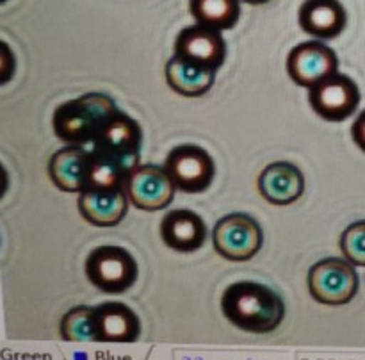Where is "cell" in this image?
I'll list each match as a JSON object with an SVG mask.
<instances>
[{
    "mask_svg": "<svg viewBox=\"0 0 365 360\" xmlns=\"http://www.w3.org/2000/svg\"><path fill=\"white\" fill-rule=\"evenodd\" d=\"M221 312L228 323L250 334H269L285 317V303L269 285L242 280L230 284L221 296Z\"/></svg>",
    "mask_w": 365,
    "mask_h": 360,
    "instance_id": "obj_1",
    "label": "cell"
},
{
    "mask_svg": "<svg viewBox=\"0 0 365 360\" xmlns=\"http://www.w3.org/2000/svg\"><path fill=\"white\" fill-rule=\"evenodd\" d=\"M118 110L116 102L109 95L88 93L61 103L53 110V132L66 145H91L103 123Z\"/></svg>",
    "mask_w": 365,
    "mask_h": 360,
    "instance_id": "obj_2",
    "label": "cell"
},
{
    "mask_svg": "<svg viewBox=\"0 0 365 360\" xmlns=\"http://www.w3.org/2000/svg\"><path fill=\"white\" fill-rule=\"evenodd\" d=\"M88 280L106 294H123L135 284L139 267L130 252L121 246H98L86 259Z\"/></svg>",
    "mask_w": 365,
    "mask_h": 360,
    "instance_id": "obj_3",
    "label": "cell"
},
{
    "mask_svg": "<svg viewBox=\"0 0 365 360\" xmlns=\"http://www.w3.org/2000/svg\"><path fill=\"white\" fill-rule=\"evenodd\" d=\"M143 145L141 125L123 110L114 113L103 123L95 141L91 143V152L109 159L123 168L127 173L139 164Z\"/></svg>",
    "mask_w": 365,
    "mask_h": 360,
    "instance_id": "obj_4",
    "label": "cell"
},
{
    "mask_svg": "<svg viewBox=\"0 0 365 360\" xmlns=\"http://www.w3.org/2000/svg\"><path fill=\"white\" fill-rule=\"evenodd\" d=\"M307 284L317 303L337 307L346 305L355 298L360 282L355 264L348 259L328 257L310 267Z\"/></svg>",
    "mask_w": 365,
    "mask_h": 360,
    "instance_id": "obj_5",
    "label": "cell"
},
{
    "mask_svg": "<svg viewBox=\"0 0 365 360\" xmlns=\"http://www.w3.org/2000/svg\"><path fill=\"white\" fill-rule=\"evenodd\" d=\"M212 242L223 259L245 262L260 252L264 234L260 225L252 216L242 212L221 217L212 230Z\"/></svg>",
    "mask_w": 365,
    "mask_h": 360,
    "instance_id": "obj_6",
    "label": "cell"
},
{
    "mask_svg": "<svg viewBox=\"0 0 365 360\" xmlns=\"http://www.w3.org/2000/svg\"><path fill=\"white\" fill-rule=\"evenodd\" d=\"M164 168L170 173L177 189L198 195L210 187L216 175L214 159L205 148L198 145L175 146L164 160Z\"/></svg>",
    "mask_w": 365,
    "mask_h": 360,
    "instance_id": "obj_7",
    "label": "cell"
},
{
    "mask_svg": "<svg viewBox=\"0 0 365 360\" xmlns=\"http://www.w3.org/2000/svg\"><path fill=\"white\" fill-rule=\"evenodd\" d=\"M309 102L314 113L323 120L339 123L355 114L360 103V89L351 77L335 71L309 88Z\"/></svg>",
    "mask_w": 365,
    "mask_h": 360,
    "instance_id": "obj_8",
    "label": "cell"
},
{
    "mask_svg": "<svg viewBox=\"0 0 365 360\" xmlns=\"http://www.w3.org/2000/svg\"><path fill=\"white\" fill-rule=\"evenodd\" d=\"M123 187L135 209L152 212L166 209L173 202L177 185L164 166L138 164L127 175Z\"/></svg>",
    "mask_w": 365,
    "mask_h": 360,
    "instance_id": "obj_9",
    "label": "cell"
},
{
    "mask_svg": "<svg viewBox=\"0 0 365 360\" xmlns=\"http://www.w3.org/2000/svg\"><path fill=\"white\" fill-rule=\"evenodd\" d=\"M175 56L205 70L217 71L227 59V41L221 31L196 21L178 32L175 39Z\"/></svg>",
    "mask_w": 365,
    "mask_h": 360,
    "instance_id": "obj_10",
    "label": "cell"
},
{
    "mask_svg": "<svg viewBox=\"0 0 365 360\" xmlns=\"http://www.w3.org/2000/svg\"><path fill=\"white\" fill-rule=\"evenodd\" d=\"M339 71V59L334 50L321 41L296 45L287 56V73L294 84L312 88L328 75Z\"/></svg>",
    "mask_w": 365,
    "mask_h": 360,
    "instance_id": "obj_11",
    "label": "cell"
},
{
    "mask_svg": "<svg viewBox=\"0 0 365 360\" xmlns=\"http://www.w3.org/2000/svg\"><path fill=\"white\" fill-rule=\"evenodd\" d=\"M128 202L125 187L84 189L78 192L77 207L81 216L93 227H116L127 216Z\"/></svg>",
    "mask_w": 365,
    "mask_h": 360,
    "instance_id": "obj_12",
    "label": "cell"
},
{
    "mask_svg": "<svg viewBox=\"0 0 365 360\" xmlns=\"http://www.w3.org/2000/svg\"><path fill=\"white\" fill-rule=\"evenodd\" d=\"M160 237L164 245L175 252H196L205 245V221L195 210L173 209L160 220Z\"/></svg>",
    "mask_w": 365,
    "mask_h": 360,
    "instance_id": "obj_13",
    "label": "cell"
},
{
    "mask_svg": "<svg viewBox=\"0 0 365 360\" xmlns=\"http://www.w3.org/2000/svg\"><path fill=\"white\" fill-rule=\"evenodd\" d=\"M257 185L262 198L271 205H291L302 198L305 191V177L298 166L280 160L264 168Z\"/></svg>",
    "mask_w": 365,
    "mask_h": 360,
    "instance_id": "obj_14",
    "label": "cell"
},
{
    "mask_svg": "<svg viewBox=\"0 0 365 360\" xmlns=\"http://www.w3.org/2000/svg\"><path fill=\"white\" fill-rule=\"evenodd\" d=\"M299 27L317 39H335L348 24L341 0H305L298 13Z\"/></svg>",
    "mask_w": 365,
    "mask_h": 360,
    "instance_id": "obj_15",
    "label": "cell"
},
{
    "mask_svg": "<svg viewBox=\"0 0 365 360\" xmlns=\"http://www.w3.org/2000/svg\"><path fill=\"white\" fill-rule=\"evenodd\" d=\"M91 150L81 145H68L57 150L48 160V177L63 192H82L88 180Z\"/></svg>",
    "mask_w": 365,
    "mask_h": 360,
    "instance_id": "obj_16",
    "label": "cell"
},
{
    "mask_svg": "<svg viewBox=\"0 0 365 360\" xmlns=\"http://www.w3.org/2000/svg\"><path fill=\"white\" fill-rule=\"evenodd\" d=\"M98 342H135L141 335L138 314L121 302H106L95 307Z\"/></svg>",
    "mask_w": 365,
    "mask_h": 360,
    "instance_id": "obj_17",
    "label": "cell"
},
{
    "mask_svg": "<svg viewBox=\"0 0 365 360\" xmlns=\"http://www.w3.org/2000/svg\"><path fill=\"white\" fill-rule=\"evenodd\" d=\"M166 82L177 95L195 98L205 95L216 82V71L205 70L182 57L173 56L166 63Z\"/></svg>",
    "mask_w": 365,
    "mask_h": 360,
    "instance_id": "obj_18",
    "label": "cell"
},
{
    "mask_svg": "<svg viewBox=\"0 0 365 360\" xmlns=\"http://www.w3.org/2000/svg\"><path fill=\"white\" fill-rule=\"evenodd\" d=\"M189 11L198 24L230 31L241 20V0H189Z\"/></svg>",
    "mask_w": 365,
    "mask_h": 360,
    "instance_id": "obj_19",
    "label": "cell"
},
{
    "mask_svg": "<svg viewBox=\"0 0 365 360\" xmlns=\"http://www.w3.org/2000/svg\"><path fill=\"white\" fill-rule=\"evenodd\" d=\"M61 337L68 342H98L96 339L95 307L78 305L68 310L59 324Z\"/></svg>",
    "mask_w": 365,
    "mask_h": 360,
    "instance_id": "obj_20",
    "label": "cell"
},
{
    "mask_svg": "<svg viewBox=\"0 0 365 360\" xmlns=\"http://www.w3.org/2000/svg\"><path fill=\"white\" fill-rule=\"evenodd\" d=\"M127 171L116 163L103 157L96 155L91 152V160L88 168V180H86V189H114L123 187Z\"/></svg>",
    "mask_w": 365,
    "mask_h": 360,
    "instance_id": "obj_21",
    "label": "cell"
},
{
    "mask_svg": "<svg viewBox=\"0 0 365 360\" xmlns=\"http://www.w3.org/2000/svg\"><path fill=\"white\" fill-rule=\"evenodd\" d=\"M339 245H341L342 253L349 262L365 267V220L349 225L342 232Z\"/></svg>",
    "mask_w": 365,
    "mask_h": 360,
    "instance_id": "obj_22",
    "label": "cell"
},
{
    "mask_svg": "<svg viewBox=\"0 0 365 360\" xmlns=\"http://www.w3.org/2000/svg\"><path fill=\"white\" fill-rule=\"evenodd\" d=\"M351 135L353 141L356 143V146H359L362 152H365V109L356 116L355 123L351 125Z\"/></svg>",
    "mask_w": 365,
    "mask_h": 360,
    "instance_id": "obj_23",
    "label": "cell"
},
{
    "mask_svg": "<svg viewBox=\"0 0 365 360\" xmlns=\"http://www.w3.org/2000/svg\"><path fill=\"white\" fill-rule=\"evenodd\" d=\"M242 2L252 4V6H259V4H267V2H271V0H242Z\"/></svg>",
    "mask_w": 365,
    "mask_h": 360,
    "instance_id": "obj_24",
    "label": "cell"
}]
</instances>
